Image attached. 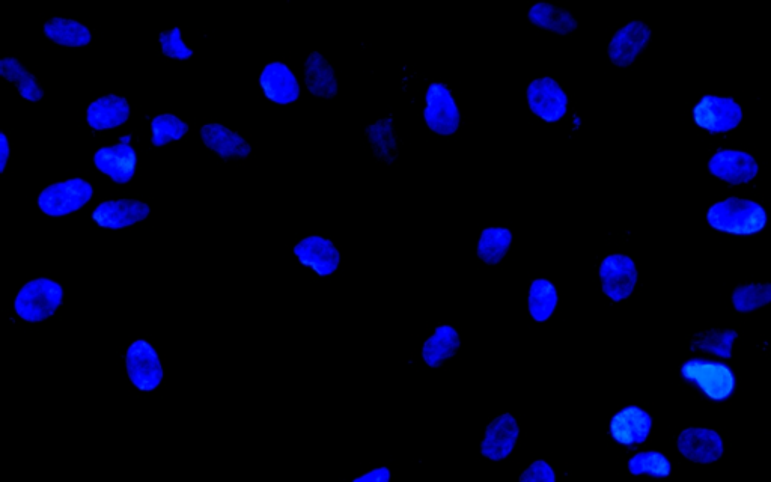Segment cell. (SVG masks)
I'll return each mask as SVG.
<instances>
[{"label":"cell","mask_w":771,"mask_h":482,"mask_svg":"<svg viewBox=\"0 0 771 482\" xmlns=\"http://www.w3.org/2000/svg\"><path fill=\"white\" fill-rule=\"evenodd\" d=\"M708 223L717 231L735 235H750L764 229L767 214L758 202L728 198L708 210Z\"/></svg>","instance_id":"obj_1"},{"label":"cell","mask_w":771,"mask_h":482,"mask_svg":"<svg viewBox=\"0 0 771 482\" xmlns=\"http://www.w3.org/2000/svg\"><path fill=\"white\" fill-rule=\"evenodd\" d=\"M64 302V290L52 279L38 278L28 282L17 294L14 309L22 320L41 323L53 317Z\"/></svg>","instance_id":"obj_2"},{"label":"cell","mask_w":771,"mask_h":482,"mask_svg":"<svg viewBox=\"0 0 771 482\" xmlns=\"http://www.w3.org/2000/svg\"><path fill=\"white\" fill-rule=\"evenodd\" d=\"M94 189L82 178L61 181L46 187L38 196V205L47 216L61 217L79 211L91 201Z\"/></svg>","instance_id":"obj_3"},{"label":"cell","mask_w":771,"mask_h":482,"mask_svg":"<svg viewBox=\"0 0 771 482\" xmlns=\"http://www.w3.org/2000/svg\"><path fill=\"white\" fill-rule=\"evenodd\" d=\"M693 119L705 132L719 135L740 126L743 110L732 98L705 95L693 109Z\"/></svg>","instance_id":"obj_4"},{"label":"cell","mask_w":771,"mask_h":482,"mask_svg":"<svg viewBox=\"0 0 771 482\" xmlns=\"http://www.w3.org/2000/svg\"><path fill=\"white\" fill-rule=\"evenodd\" d=\"M128 379L139 391L151 392L159 388L163 380V367L159 354L150 342L138 339L125 356Z\"/></svg>","instance_id":"obj_5"},{"label":"cell","mask_w":771,"mask_h":482,"mask_svg":"<svg viewBox=\"0 0 771 482\" xmlns=\"http://www.w3.org/2000/svg\"><path fill=\"white\" fill-rule=\"evenodd\" d=\"M425 123L437 135L449 136L460 127V110L451 91L443 83H433L427 91Z\"/></svg>","instance_id":"obj_6"},{"label":"cell","mask_w":771,"mask_h":482,"mask_svg":"<svg viewBox=\"0 0 771 482\" xmlns=\"http://www.w3.org/2000/svg\"><path fill=\"white\" fill-rule=\"evenodd\" d=\"M601 285L603 293L613 302L628 299L636 288V264L627 255H609L600 266Z\"/></svg>","instance_id":"obj_7"},{"label":"cell","mask_w":771,"mask_h":482,"mask_svg":"<svg viewBox=\"0 0 771 482\" xmlns=\"http://www.w3.org/2000/svg\"><path fill=\"white\" fill-rule=\"evenodd\" d=\"M528 103L538 118L546 123H556L567 113L568 97L556 80L543 77L529 85Z\"/></svg>","instance_id":"obj_8"},{"label":"cell","mask_w":771,"mask_h":482,"mask_svg":"<svg viewBox=\"0 0 771 482\" xmlns=\"http://www.w3.org/2000/svg\"><path fill=\"white\" fill-rule=\"evenodd\" d=\"M130 139L132 136H124L119 139V144L100 148L94 156L98 171L112 178L116 184H127L135 177L138 157L130 144Z\"/></svg>","instance_id":"obj_9"},{"label":"cell","mask_w":771,"mask_h":482,"mask_svg":"<svg viewBox=\"0 0 771 482\" xmlns=\"http://www.w3.org/2000/svg\"><path fill=\"white\" fill-rule=\"evenodd\" d=\"M651 37H653V32L647 23L639 22V20L628 23L624 28L619 29L610 41L609 49H607L610 61L618 67H630L636 61L637 56L647 49Z\"/></svg>","instance_id":"obj_10"},{"label":"cell","mask_w":771,"mask_h":482,"mask_svg":"<svg viewBox=\"0 0 771 482\" xmlns=\"http://www.w3.org/2000/svg\"><path fill=\"white\" fill-rule=\"evenodd\" d=\"M678 451L693 463L711 464L722 457L725 446L716 431L692 427L684 430L678 437Z\"/></svg>","instance_id":"obj_11"},{"label":"cell","mask_w":771,"mask_h":482,"mask_svg":"<svg viewBox=\"0 0 771 482\" xmlns=\"http://www.w3.org/2000/svg\"><path fill=\"white\" fill-rule=\"evenodd\" d=\"M711 175L728 184L750 183L758 175V162L749 153L737 150H720L708 162Z\"/></svg>","instance_id":"obj_12"},{"label":"cell","mask_w":771,"mask_h":482,"mask_svg":"<svg viewBox=\"0 0 771 482\" xmlns=\"http://www.w3.org/2000/svg\"><path fill=\"white\" fill-rule=\"evenodd\" d=\"M150 205L135 199H118L98 205L92 219L106 229H122L136 225L150 216Z\"/></svg>","instance_id":"obj_13"},{"label":"cell","mask_w":771,"mask_h":482,"mask_svg":"<svg viewBox=\"0 0 771 482\" xmlns=\"http://www.w3.org/2000/svg\"><path fill=\"white\" fill-rule=\"evenodd\" d=\"M294 254L303 266L309 267L320 276L332 275L341 263V254L336 246L320 235L303 238L294 248Z\"/></svg>","instance_id":"obj_14"},{"label":"cell","mask_w":771,"mask_h":482,"mask_svg":"<svg viewBox=\"0 0 771 482\" xmlns=\"http://www.w3.org/2000/svg\"><path fill=\"white\" fill-rule=\"evenodd\" d=\"M683 374L713 400H725L734 391V376L722 365L689 362L684 365Z\"/></svg>","instance_id":"obj_15"},{"label":"cell","mask_w":771,"mask_h":482,"mask_svg":"<svg viewBox=\"0 0 771 482\" xmlns=\"http://www.w3.org/2000/svg\"><path fill=\"white\" fill-rule=\"evenodd\" d=\"M520 428L516 418L511 413L494 419L487 430L481 443V454L491 461H502L509 457L512 449L516 448L519 440Z\"/></svg>","instance_id":"obj_16"},{"label":"cell","mask_w":771,"mask_h":482,"mask_svg":"<svg viewBox=\"0 0 771 482\" xmlns=\"http://www.w3.org/2000/svg\"><path fill=\"white\" fill-rule=\"evenodd\" d=\"M653 427L650 415L639 407L631 406L616 413L610 421V436L619 445L636 446L648 439Z\"/></svg>","instance_id":"obj_17"},{"label":"cell","mask_w":771,"mask_h":482,"mask_svg":"<svg viewBox=\"0 0 771 482\" xmlns=\"http://www.w3.org/2000/svg\"><path fill=\"white\" fill-rule=\"evenodd\" d=\"M261 86L269 100L278 104H290L299 100L300 85L296 76L284 62H270L261 74Z\"/></svg>","instance_id":"obj_18"},{"label":"cell","mask_w":771,"mask_h":482,"mask_svg":"<svg viewBox=\"0 0 771 482\" xmlns=\"http://www.w3.org/2000/svg\"><path fill=\"white\" fill-rule=\"evenodd\" d=\"M201 138L208 150L225 160L247 159L252 153L246 139L222 124H205L201 129Z\"/></svg>","instance_id":"obj_19"},{"label":"cell","mask_w":771,"mask_h":482,"mask_svg":"<svg viewBox=\"0 0 771 482\" xmlns=\"http://www.w3.org/2000/svg\"><path fill=\"white\" fill-rule=\"evenodd\" d=\"M130 118V104L121 95L110 94L89 104L86 119L91 129H116Z\"/></svg>","instance_id":"obj_20"},{"label":"cell","mask_w":771,"mask_h":482,"mask_svg":"<svg viewBox=\"0 0 771 482\" xmlns=\"http://www.w3.org/2000/svg\"><path fill=\"white\" fill-rule=\"evenodd\" d=\"M305 83L314 97L332 100L338 95V80L329 61L321 53L312 52L305 62Z\"/></svg>","instance_id":"obj_21"},{"label":"cell","mask_w":771,"mask_h":482,"mask_svg":"<svg viewBox=\"0 0 771 482\" xmlns=\"http://www.w3.org/2000/svg\"><path fill=\"white\" fill-rule=\"evenodd\" d=\"M460 335L452 326H439L431 338L425 342L422 356L430 368H440L446 360L455 356L460 348Z\"/></svg>","instance_id":"obj_22"},{"label":"cell","mask_w":771,"mask_h":482,"mask_svg":"<svg viewBox=\"0 0 771 482\" xmlns=\"http://www.w3.org/2000/svg\"><path fill=\"white\" fill-rule=\"evenodd\" d=\"M44 35L52 43L61 47H86L91 43L92 35L88 26L82 25L73 19H64V17H53L52 20L44 25Z\"/></svg>","instance_id":"obj_23"},{"label":"cell","mask_w":771,"mask_h":482,"mask_svg":"<svg viewBox=\"0 0 771 482\" xmlns=\"http://www.w3.org/2000/svg\"><path fill=\"white\" fill-rule=\"evenodd\" d=\"M532 25L558 35H570L579 28L577 20L564 8L550 4H537L529 10Z\"/></svg>","instance_id":"obj_24"},{"label":"cell","mask_w":771,"mask_h":482,"mask_svg":"<svg viewBox=\"0 0 771 482\" xmlns=\"http://www.w3.org/2000/svg\"><path fill=\"white\" fill-rule=\"evenodd\" d=\"M0 74L8 82L14 83L19 89L20 95L28 101H40L44 97L43 88L40 86L37 77L34 74L29 73L22 62L17 58L2 59L0 61Z\"/></svg>","instance_id":"obj_25"},{"label":"cell","mask_w":771,"mask_h":482,"mask_svg":"<svg viewBox=\"0 0 771 482\" xmlns=\"http://www.w3.org/2000/svg\"><path fill=\"white\" fill-rule=\"evenodd\" d=\"M394 119H381L366 129V138L371 142L372 150L378 160L391 163L397 159V135H395Z\"/></svg>","instance_id":"obj_26"},{"label":"cell","mask_w":771,"mask_h":482,"mask_svg":"<svg viewBox=\"0 0 771 482\" xmlns=\"http://www.w3.org/2000/svg\"><path fill=\"white\" fill-rule=\"evenodd\" d=\"M512 232L506 228H487L478 243V257L488 266H496L508 254Z\"/></svg>","instance_id":"obj_27"},{"label":"cell","mask_w":771,"mask_h":482,"mask_svg":"<svg viewBox=\"0 0 771 482\" xmlns=\"http://www.w3.org/2000/svg\"><path fill=\"white\" fill-rule=\"evenodd\" d=\"M558 290L547 279H537L532 282L529 290V312L538 323H544L552 317L558 306Z\"/></svg>","instance_id":"obj_28"},{"label":"cell","mask_w":771,"mask_h":482,"mask_svg":"<svg viewBox=\"0 0 771 482\" xmlns=\"http://www.w3.org/2000/svg\"><path fill=\"white\" fill-rule=\"evenodd\" d=\"M738 333L732 329H713L698 333L692 339V350H701L713 354L720 359H731L732 345L737 339Z\"/></svg>","instance_id":"obj_29"},{"label":"cell","mask_w":771,"mask_h":482,"mask_svg":"<svg viewBox=\"0 0 771 482\" xmlns=\"http://www.w3.org/2000/svg\"><path fill=\"white\" fill-rule=\"evenodd\" d=\"M771 303V282L767 284H744L732 293V305L740 314H749Z\"/></svg>","instance_id":"obj_30"},{"label":"cell","mask_w":771,"mask_h":482,"mask_svg":"<svg viewBox=\"0 0 771 482\" xmlns=\"http://www.w3.org/2000/svg\"><path fill=\"white\" fill-rule=\"evenodd\" d=\"M151 130H153L151 142H153L154 147L160 148L165 147L169 142L180 141L181 138H184L189 132V126L178 116L172 115V113H163L151 121Z\"/></svg>","instance_id":"obj_31"},{"label":"cell","mask_w":771,"mask_h":482,"mask_svg":"<svg viewBox=\"0 0 771 482\" xmlns=\"http://www.w3.org/2000/svg\"><path fill=\"white\" fill-rule=\"evenodd\" d=\"M628 470L631 475H648L657 476V478H666L671 475L672 466L669 463L668 458L665 455L656 451L639 452L634 455L628 461Z\"/></svg>","instance_id":"obj_32"},{"label":"cell","mask_w":771,"mask_h":482,"mask_svg":"<svg viewBox=\"0 0 771 482\" xmlns=\"http://www.w3.org/2000/svg\"><path fill=\"white\" fill-rule=\"evenodd\" d=\"M159 41L160 44H162V52L166 58L187 61V59H190L193 56V50L189 49V47L184 44L180 28L162 32Z\"/></svg>","instance_id":"obj_33"},{"label":"cell","mask_w":771,"mask_h":482,"mask_svg":"<svg viewBox=\"0 0 771 482\" xmlns=\"http://www.w3.org/2000/svg\"><path fill=\"white\" fill-rule=\"evenodd\" d=\"M520 482H556L555 470L547 461L537 460L522 473Z\"/></svg>","instance_id":"obj_34"},{"label":"cell","mask_w":771,"mask_h":482,"mask_svg":"<svg viewBox=\"0 0 771 482\" xmlns=\"http://www.w3.org/2000/svg\"><path fill=\"white\" fill-rule=\"evenodd\" d=\"M353 482H391V470L388 467H378V469L359 476Z\"/></svg>","instance_id":"obj_35"},{"label":"cell","mask_w":771,"mask_h":482,"mask_svg":"<svg viewBox=\"0 0 771 482\" xmlns=\"http://www.w3.org/2000/svg\"><path fill=\"white\" fill-rule=\"evenodd\" d=\"M11 156L10 141L5 133H0V174H4L7 168L8 160Z\"/></svg>","instance_id":"obj_36"}]
</instances>
